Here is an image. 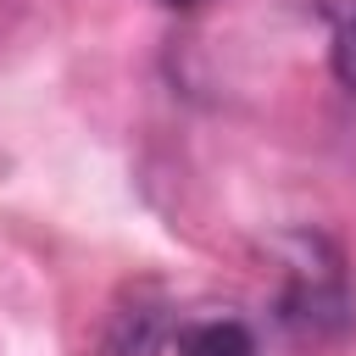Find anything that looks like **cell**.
I'll use <instances>...</instances> for the list:
<instances>
[{"instance_id":"cell-1","label":"cell","mask_w":356,"mask_h":356,"mask_svg":"<svg viewBox=\"0 0 356 356\" xmlns=\"http://www.w3.org/2000/svg\"><path fill=\"white\" fill-rule=\"evenodd\" d=\"M167 306L150 295V289H134V306H117L111 312V328H106V356H156L161 334H167Z\"/></svg>"},{"instance_id":"cell-2","label":"cell","mask_w":356,"mask_h":356,"mask_svg":"<svg viewBox=\"0 0 356 356\" xmlns=\"http://www.w3.org/2000/svg\"><path fill=\"white\" fill-rule=\"evenodd\" d=\"M178 356H256V339L234 317H206L178 334Z\"/></svg>"},{"instance_id":"cell-3","label":"cell","mask_w":356,"mask_h":356,"mask_svg":"<svg viewBox=\"0 0 356 356\" xmlns=\"http://www.w3.org/2000/svg\"><path fill=\"white\" fill-rule=\"evenodd\" d=\"M334 72L356 89V0L334 6Z\"/></svg>"},{"instance_id":"cell-4","label":"cell","mask_w":356,"mask_h":356,"mask_svg":"<svg viewBox=\"0 0 356 356\" xmlns=\"http://www.w3.org/2000/svg\"><path fill=\"white\" fill-rule=\"evenodd\" d=\"M161 6H200V0H161Z\"/></svg>"}]
</instances>
